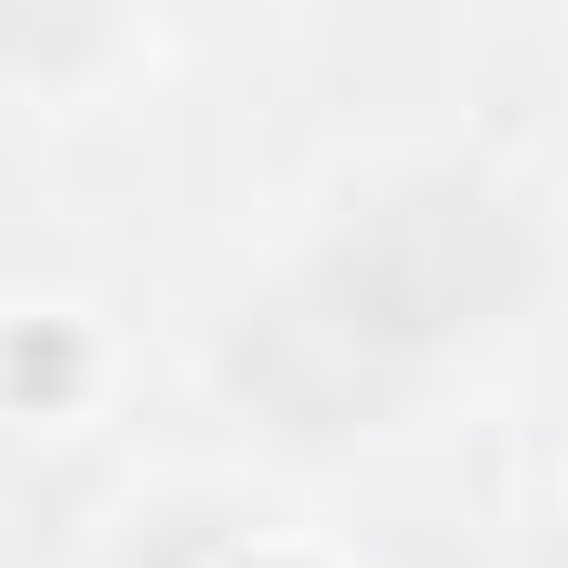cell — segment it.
Wrapping results in <instances>:
<instances>
[{
	"label": "cell",
	"instance_id": "7a4b0ae2",
	"mask_svg": "<svg viewBox=\"0 0 568 568\" xmlns=\"http://www.w3.org/2000/svg\"><path fill=\"white\" fill-rule=\"evenodd\" d=\"M397 371H410V357H384V344H371L357 317H331L317 291H278V304H252V317H239V384H252L278 424H304V436L384 410V397H397Z\"/></svg>",
	"mask_w": 568,
	"mask_h": 568
},
{
	"label": "cell",
	"instance_id": "6da1fadb",
	"mask_svg": "<svg viewBox=\"0 0 568 568\" xmlns=\"http://www.w3.org/2000/svg\"><path fill=\"white\" fill-rule=\"evenodd\" d=\"M317 304L357 317L384 357H424V344H463L489 331L516 291H529V239L489 185H384L331 252H317Z\"/></svg>",
	"mask_w": 568,
	"mask_h": 568
}]
</instances>
